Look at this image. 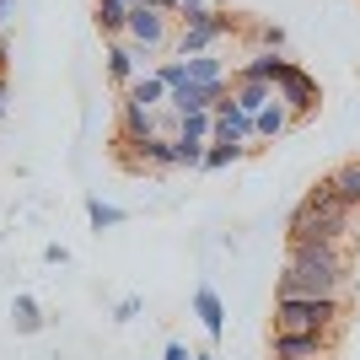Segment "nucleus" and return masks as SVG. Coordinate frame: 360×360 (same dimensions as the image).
Masks as SVG:
<instances>
[{
  "instance_id": "obj_12",
  "label": "nucleus",
  "mask_w": 360,
  "mask_h": 360,
  "mask_svg": "<svg viewBox=\"0 0 360 360\" xmlns=\"http://www.w3.org/2000/svg\"><path fill=\"white\" fill-rule=\"evenodd\" d=\"M194 312H199V323H205V333H210V339H221V333H226V307H221V296H215L210 285L194 290Z\"/></svg>"
},
{
  "instance_id": "obj_19",
  "label": "nucleus",
  "mask_w": 360,
  "mask_h": 360,
  "mask_svg": "<svg viewBox=\"0 0 360 360\" xmlns=\"http://www.w3.org/2000/svg\"><path fill=\"white\" fill-rule=\"evenodd\" d=\"M210 135H215V113H188V119H178V135L172 140H205L210 146Z\"/></svg>"
},
{
  "instance_id": "obj_8",
  "label": "nucleus",
  "mask_w": 360,
  "mask_h": 360,
  "mask_svg": "<svg viewBox=\"0 0 360 360\" xmlns=\"http://www.w3.org/2000/svg\"><path fill=\"white\" fill-rule=\"evenodd\" d=\"M274 360H328L333 355V333H280L274 328Z\"/></svg>"
},
{
  "instance_id": "obj_4",
  "label": "nucleus",
  "mask_w": 360,
  "mask_h": 360,
  "mask_svg": "<svg viewBox=\"0 0 360 360\" xmlns=\"http://www.w3.org/2000/svg\"><path fill=\"white\" fill-rule=\"evenodd\" d=\"M226 32H237V16H231V11H210L205 22H188V27H178V38H172V60L210 54V49L221 44Z\"/></svg>"
},
{
  "instance_id": "obj_14",
  "label": "nucleus",
  "mask_w": 360,
  "mask_h": 360,
  "mask_svg": "<svg viewBox=\"0 0 360 360\" xmlns=\"http://www.w3.org/2000/svg\"><path fill=\"white\" fill-rule=\"evenodd\" d=\"M290 124H296V119H290V108L280 103V97H274V103H269V108H264V113L253 119V140H280V135L290 129Z\"/></svg>"
},
{
  "instance_id": "obj_26",
  "label": "nucleus",
  "mask_w": 360,
  "mask_h": 360,
  "mask_svg": "<svg viewBox=\"0 0 360 360\" xmlns=\"http://www.w3.org/2000/svg\"><path fill=\"white\" fill-rule=\"evenodd\" d=\"M44 258H49V264H70V253H65L60 242H49V248H44Z\"/></svg>"
},
{
  "instance_id": "obj_9",
  "label": "nucleus",
  "mask_w": 360,
  "mask_h": 360,
  "mask_svg": "<svg viewBox=\"0 0 360 360\" xmlns=\"http://www.w3.org/2000/svg\"><path fill=\"white\" fill-rule=\"evenodd\" d=\"M150 70V54L146 49H135V44H124V38H108V75L119 81V91L135 81V75H146Z\"/></svg>"
},
{
  "instance_id": "obj_17",
  "label": "nucleus",
  "mask_w": 360,
  "mask_h": 360,
  "mask_svg": "<svg viewBox=\"0 0 360 360\" xmlns=\"http://www.w3.org/2000/svg\"><path fill=\"white\" fill-rule=\"evenodd\" d=\"M11 323H16V333H38L44 328V312H38V301H32L27 290L11 301Z\"/></svg>"
},
{
  "instance_id": "obj_28",
  "label": "nucleus",
  "mask_w": 360,
  "mask_h": 360,
  "mask_svg": "<svg viewBox=\"0 0 360 360\" xmlns=\"http://www.w3.org/2000/svg\"><path fill=\"white\" fill-rule=\"evenodd\" d=\"M146 6H156V11H167V16H178V0H146Z\"/></svg>"
},
{
  "instance_id": "obj_29",
  "label": "nucleus",
  "mask_w": 360,
  "mask_h": 360,
  "mask_svg": "<svg viewBox=\"0 0 360 360\" xmlns=\"http://www.w3.org/2000/svg\"><path fill=\"white\" fill-rule=\"evenodd\" d=\"M6 65H11V49H6V38H0V75H6Z\"/></svg>"
},
{
  "instance_id": "obj_32",
  "label": "nucleus",
  "mask_w": 360,
  "mask_h": 360,
  "mask_svg": "<svg viewBox=\"0 0 360 360\" xmlns=\"http://www.w3.org/2000/svg\"><path fill=\"white\" fill-rule=\"evenodd\" d=\"M194 360H215V355H194Z\"/></svg>"
},
{
  "instance_id": "obj_5",
  "label": "nucleus",
  "mask_w": 360,
  "mask_h": 360,
  "mask_svg": "<svg viewBox=\"0 0 360 360\" xmlns=\"http://www.w3.org/2000/svg\"><path fill=\"white\" fill-rule=\"evenodd\" d=\"M172 22L178 16H167V11H156V6H129V27H124V44H135V49H146V54H156V49H167L172 44Z\"/></svg>"
},
{
  "instance_id": "obj_15",
  "label": "nucleus",
  "mask_w": 360,
  "mask_h": 360,
  "mask_svg": "<svg viewBox=\"0 0 360 360\" xmlns=\"http://www.w3.org/2000/svg\"><path fill=\"white\" fill-rule=\"evenodd\" d=\"M188 81H205V86H221V81H231V75H226V60L221 54H194V60H188Z\"/></svg>"
},
{
  "instance_id": "obj_10",
  "label": "nucleus",
  "mask_w": 360,
  "mask_h": 360,
  "mask_svg": "<svg viewBox=\"0 0 360 360\" xmlns=\"http://www.w3.org/2000/svg\"><path fill=\"white\" fill-rule=\"evenodd\" d=\"M290 65H296V60L274 54V49H258V54H248V60L231 70V81H264V86H280V75H285Z\"/></svg>"
},
{
  "instance_id": "obj_6",
  "label": "nucleus",
  "mask_w": 360,
  "mask_h": 360,
  "mask_svg": "<svg viewBox=\"0 0 360 360\" xmlns=\"http://www.w3.org/2000/svg\"><path fill=\"white\" fill-rule=\"evenodd\" d=\"M226 91H231V81H221V86H205V81H183V86L167 91V113H172V119H188V113H215V103H221Z\"/></svg>"
},
{
  "instance_id": "obj_30",
  "label": "nucleus",
  "mask_w": 360,
  "mask_h": 360,
  "mask_svg": "<svg viewBox=\"0 0 360 360\" xmlns=\"http://www.w3.org/2000/svg\"><path fill=\"white\" fill-rule=\"evenodd\" d=\"M0 119H6V75H0Z\"/></svg>"
},
{
  "instance_id": "obj_3",
  "label": "nucleus",
  "mask_w": 360,
  "mask_h": 360,
  "mask_svg": "<svg viewBox=\"0 0 360 360\" xmlns=\"http://www.w3.org/2000/svg\"><path fill=\"white\" fill-rule=\"evenodd\" d=\"M349 205H333V210H317L301 199L296 215H290V242H333V248H345V231H349Z\"/></svg>"
},
{
  "instance_id": "obj_33",
  "label": "nucleus",
  "mask_w": 360,
  "mask_h": 360,
  "mask_svg": "<svg viewBox=\"0 0 360 360\" xmlns=\"http://www.w3.org/2000/svg\"><path fill=\"white\" fill-rule=\"evenodd\" d=\"M124 6H140V0H124Z\"/></svg>"
},
{
  "instance_id": "obj_7",
  "label": "nucleus",
  "mask_w": 360,
  "mask_h": 360,
  "mask_svg": "<svg viewBox=\"0 0 360 360\" xmlns=\"http://www.w3.org/2000/svg\"><path fill=\"white\" fill-rule=\"evenodd\" d=\"M274 97H280V103L290 108V119H307V113H317V103H323V91H317V81L307 70H301V65H290L285 75H280V86H274Z\"/></svg>"
},
{
  "instance_id": "obj_1",
  "label": "nucleus",
  "mask_w": 360,
  "mask_h": 360,
  "mask_svg": "<svg viewBox=\"0 0 360 360\" xmlns=\"http://www.w3.org/2000/svg\"><path fill=\"white\" fill-rule=\"evenodd\" d=\"M345 274H349L345 248H333V242H290L285 274H280L274 296H339Z\"/></svg>"
},
{
  "instance_id": "obj_21",
  "label": "nucleus",
  "mask_w": 360,
  "mask_h": 360,
  "mask_svg": "<svg viewBox=\"0 0 360 360\" xmlns=\"http://www.w3.org/2000/svg\"><path fill=\"white\" fill-rule=\"evenodd\" d=\"M150 75L172 91V86H183V81H188V60H162V65H150Z\"/></svg>"
},
{
  "instance_id": "obj_24",
  "label": "nucleus",
  "mask_w": 360,
  "mask_h": 360,
  "mask_svg": "<svg viewBox=\"0 0 360 360\" xmlns=\"http://www.w3.org/2000/svg\"><path fill=\"white\" fill-rule=\"evenodd\" d=\"M258 38H264V49H274V54H285V27H264Z\"/></svg>"
},
{
  "instance_id": "obj_16",
  "label": "nucleus",
  "mask_w": 360,
  "mask_h": 360,
  "mask_svg": "<svg viewBox=\"0 0 360 360\" xmlns=\"http://www.w3.org/2000/svg\"><path fill=\"white\" fill-rule=\"evenodd\" d=\"M97 27H103L108 38H124V27H129V6H124V0H97Z\"/></svg>"
},
{
  "instance_id": "obj_25",
  "label": "nucleus",
  "mask_w": 360,
  "mask_h": 360,
  "mask_svg": "<svg viewBox=\"0 0 360 360\" xmlns=\"http://www.w3.org/2000/svg\"><path fill=\"white\" fill-rule=\"evenodd\" d=\"M113 317H119V323H129V317H140V296H124L119 307H113Z\"/></svg>"
},
{
  "instance_id": "obj_11",
  "label": "nucleus",
  "mask_w": 360,
  "mask_h": 360,
  "mask_svg": "<svg viewBox=\"0 0 360 360\" xmlns=\"http://www.w3.org/2000/svg\"><path fill=\"white\" fill-rule=\"evenodd\" d=\"M231 103H237L248 119H258V113L274 103V86H264V81H231Z\"/></svg>"
},
{
  "instance_id": "obj_31",
  "label": "nucleus",
  "mask_w": 360,
  "mask_h": 360,
  "mask_svg": "<svg viewBox=\"0 0 360 360\" xmlns=\"http://www.w3.org/2000/svg\"><path fill=\"white\" fill-rule=\"evenodd\" d=\"M0 22H6V0H0Z\"/></svg>"
},
{
  "instance_id": "obj_22",
  "label": "nucleus",
  "mask_w": 360,
  "mask_h": 360,
  "mask_svg": "<svg viewBox=\"0 0 360 360\" xmlns=\"http://www.w3.org/2000/svg\"><path fill=\"white\" fill-rule=\"evenodd\" d=\"M215 6L210 0H178V27H188V22H205Z\"/></svg>"
},
{
  "instance_id": "obj_18",
  "label": "nucleus",
  "mask_w": 360,
  "mask_h": 360,
  "mask_svg": "<svg viewBox=\"0 0 360 360\" xmlns=\"http://www.w3.org/2000/svg\"><path fill=\"white\" fill-rule=\"evenodd\" d=\"M248 156V146H231V140H210V150H205V172H221V167L242 162Z\"/></svg>"
},
{
  "instance_id": "obj_23",
  "label": "nucleus",
  "mask_w": 360,
  "mask_h": 360,
  "mask_svg": "<svg viewBox=\"0 0 360 360\" xmlns=\"http://www.w3.org/2000/svg\"><path fill=\"white\" fill-rule=\"evenodd\" d=\"M205 140H178V167H205Z\"/></svg>"
},
{
  "instance_id": "obj_13",
  "label": "nucleus",
  "mask_w": 360,
  "mask_h": 360,
  "mask_svg": "<svg viewBox=\"0 0 360 360\" xmlns=\"http://www.w3.org/2000/svg\"><path fill=\"white\" fill-rule=\"evenodd\" d=\"M119 97H124V103H140V108H167V86H162V81H156L150 70H146V75H135V81H129Z\"/></svg>"
},
{
  "instance_id": "obj_2",
  "label": "nucleus",
  "mask_w": 360,
  "mask_h": 360,
  "mask_svg": "<svg viewBox=\"0 0 360 360\" xmlns=\"http://www.w3.org/2000/svg\"><path fill=\"white\" fill-rule=\"evenodd\" d=\"M345 301L339 296H274V328L280 333H339Z\"/></svg>"
},
{
  "instance_id": "obj_27",
  "label": "nucleus",
  "mask_w": 360,
  "mask_h": 360,
  "mask_svg": "<svg viewBox=\"0 0 360 360\" xmlns=\"http://www.w3.org/2000/svg\"><path fill=\"white\" fill-rule=\"evenodd\" d=\"M162 360H194V355H188L183 345H167V355H162Z\"/></svg>"
},
{
  "instance_id": "obj_20",
  "label": "nucleus",
  "mask_w": 360,
  "mask_h": 360,
  "mask_svg": "<svg viewBox=\"0 0 360 360\" xmlns=\"http://www.w3.org/2000/svg\"><path fill=\"white\" fill-rule=\"evenodd\" d=\"M86 221H91V231H108V226H124V210H119V205L91 199V205H86Z\"/></svg>"
}]
</instances>
